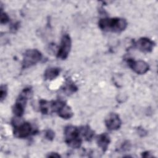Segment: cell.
I'll return each mask as SVG.
<instances>
[{
    "label": "cell",
    "instance_id": "cell-1",
    "mask_svg": "<svg viewBox=\"0 0 158 158\" xmlns=\"http://www.w3.org/2000/svg\"><path fill=\"white\" fill-rule=\"evenodd\" d=\"M127 25L126 19L120 17H105L101 19L98 22L99 28L107 32L120 33L126 29Z\"/></svg>",
    "mask_w": 158,
    "mask_h": 158
},
{
    "label": "cell",
    "instance_id": "cell-2",
    "mask_svg": "<svg viewBox=\"0 0 158 158\" xmlns=\"http://www.w3.org/2000/svg\"><path fill=\"white\" fill-rule=\"evenodd\" d=\"M64 139L66 144L70 148L77 149L82 144V138L80 128L73 125H67L64 130Z\"/></svg>",
    "mask_w": 158,
    "mask_h": 158
},
{
    "label": "cell",
    "instance_id": "cell-3",
    "mask_svg": "<svg viewBox=\"0 0 158 158\" xmlns=\"http://www.w3.org/2000/svg\"><path fill=\"white\" fill-rule=\"evenodd\" d=\"M33 91L31 88L26 87L20 93L15 102L12 106V112L17 117L23 115L27 101L32 96Z\"/></svg>",
    "mask_w": 158,
    "mask_h": 158
},
{
    "label": "cell",
    "instance_id": "cell-4",
    "mask_svg": "<svg viewBox=\"0 0 158 158\" xmlns=\"http://www.w3.org/2000/svg\"><path fill=\"white\" fill-rule=\"evenodd\" d=\"M42 57L41 52L36 49L27 50L23 56L22 68L26 69L36 65L42 59Z\"/></svg>",
    "mask_w": 158,
    "mask_h": 158
},
{
    "label": "cell",
    "instance_id": "cell-5",
    "mask_svg": "<svg viewBox=\"0 0 158 158\" xmlns=\"http://www.w3.org/2000/svg\"><path fill=\"white\" fill-rule=\"evenodd\" d=\"M13 134L15 137L18 138H25L30 136L31 134H35V131L30 123L27 122H22L17 123L15 121L12 122Z\"/></svg>",
    "mask_w": 158,
    "mask_h": 158
},
{
    "label": "cell",
    "instance_id": "cell-6",
    "mask_svg": "<svg viewBox=\"0 0 158 158\" xmlns=\"http://www.w3.org/2000/svg\"><path fill=\"white\" fill-rule=\"evenodd\" d=\"M71 47L72 40L70 35L68 34H64L61 38L60 44L57 52V57L62 60L66 59L70 52Z\"/></svg>",
    "mask_w": 158,
    "mask_h": 158
},
{
    "label": "cell",
    "instance_id": "cell-7",
    "mask_svg": "<svg viewBox=\"0 0 158 158\" xmlns=\"http://www.w3.org/2000/svg\"><path fill=\"white\" fill-rule=\"evenodd\" d=\"M127 63L132 70L139 75L146 73L149 69L148 64L142 60H135L133 59L128 58L127 59Z\"/></svg>",
    "mask_w": 158,
    "mask_h": 158
},
{
    "label": "cell",
    "instance_id": "cell-8",
    "mask_svg": "<svg viewBox=\"0 0 158 158\" xmlns=\"http://www.w3.org/2000/svg\"><path fill=\"white\" fill-rule=\"evenodd\" d=\"M104 122L107 129L111 131L118 130L122 125V121L119 115L114 112L108 114L105 118Z\"/></svg>",
    "mask_w": 158,
    "mask_h": 158
},
{
    "label": "cell",
    "instance_id": "cell-9",
    "mask_svg": "<svg viewBox=\"0 0 158 158\" xmlns=\"http://www.w3.org/2000/svg\"><path fill=\"white\" fill-rule=\"evenodd\" d=\"M155 46V43L147 37L140 38L136 43L135 46L143 52H151Z\"/></svg>",
    "mask_w": 158,
    "mask_h": 158
},
{
    "label": "cell",
    "instance_id": "cell-10",
    "mask_svg": "<svg viewBox=\"0 0 158 158\" xmlns=\"http://www.w3.org/2000/svg\"><path fill=\"white\" fill-rule=\"evenodd\" d=\"M110 143V138L108 134L103 133L99 135L96 138V143L99 148L101 149L102 152H106Z\"/></svg>",
    "mask_w": 158,
    "mask_h": 158
},
{
    "label": "cell",
    "instance_id": "cell-11",
    "mask_svg": "<svg viewBox=\"0 0 158 158\" xmlns=\"http://www.w3.org/2000/svg\"><path fill=\"white\" fill-rule=\"evenodd\" d=\"M57 115L63 119H70L73 115V112L70 106L65 102L57 110Z\"/></svg>",
    "mask_w": 158,
    "mask_h": 158
},
{
    "label": "cell",
    "instance_id": "cell-12",
    "mask_svg": "<svg viewBox=\"0 0 158 158\" xmlns=\"http://www.w3.org/2000/svg\"><path fill=\"white\" fill-rule=\"evenodd\" d=\"M60 73V69L56 67L48 68L44 72V78L45 80H52L55 79Z\"/></svg>",
    "mask_w": 158,
    "mask_h": 158
},
{
    "label": "cell",
    "instance_id": "cell-13",
    "mask_svg": "<svg viewBox=\"0 0 158 158\" xmlns=\"http://www.w3.org/2000/svg\"><path fill=\"white\" fill-rule=\"evenodd\" d=\"M80 133L82 137L87 141H91L94 136V131L89 127L88 125L82 126L79 128Z\"/></svg>",
    "mask_w": 158,
    "mask_h": 158
},
{
    "label": "cell",
    "instance_id": "cell-14",
    "mask_svg": "<svg viewBox=\"0 0 158 158\" xmlns=\"http://www.w3.org/2000/svg\"><path fill=\"white\" fill-rule=\"evenodd\" d=\"M77 86L71 80H67L62 88V90L64 91V92L67 94L68 95L75 93L77 91Z\"/></svg>",
    "mask_w": 158,
    "mask_h": 158
},
{
    "label": "cell",
    "instance_id": "cell-15",
    "mask_svg": "<svg viewBox=\"0 0 158 158\" xmlns=\"http://www.w3.org/2000/svg\"><path fill=\"white\" fill-rule=\"evenodd\" d=\"M7 95V86L6 85H1L0 88V99L2 102Z\"/></svg>",
    "mask_w": 158,
    "mask_h": 158
},
{
    "label": "cell",
    "instance_id": "cell-16",
    "mask_svg": "<svg viewBox=\"0 0 158 158\" xmlns=\"http://www.w3.org/2000/svg\"><path fill=\"white\" fill-rule=\"evenodd\" d=\"M45 138L49 141H52L55 137V133L53 130L51 129H48L46 130L44 134Z\"/></svg>",
    "mask_w": 158,
    "mask_h": 158
},
{
    "label": "cell",
    "instance_id": "cell-17",
    "mask_svg": "<svg viewBox=\"0 0 158 158\" xmlns=\"http://www.w3.org/2000/svg\"><path fill=\"white\" fill-rule=\"evenodd\" d=\"M9 15L6 13L4 12L2 10H1V24H6L9 22Z\"/></svg>",
    "mask_w": 158,
    "mask_h": 158
},
{
    "label": "cell",
    "instance_id": "cell-18",
    "mask_svg": "<svg viewBox=\"0 0 158 158\" xmlns=\"http://www.w3.org/2000/svg\"><path fill=\"white\" fill-rule=\"evenodd\" d=\"M131 147V145H130V143L129 141H127V142H124L122 146H120V149L123 151H127Z\"/></svg>",
    "mask_w": 158,
    "mask_h": 158
},
{
    "label": "cell",
    "instance_id": "cell-19",
    "mask_svg": "<svg viewBox=\"0 0 158 158\" xmlns=\"http://www.w3.org/2000/svg\"><path fill=\"white\" fill-rule=\"evenodd\" d=\"M19 27V22H16L15 23H13L10 26V31L14 33L18 30Z\"/></svg>",
    "mask_w": 158,
    "mask_h": 158
},
{
    "label": "cell",
    "instance_id": "cell-20",
    "mask_svg": "<svg viewBox=\"0 0 158 158\" xmlns=\"http://www.w3.org/2000/svg\"><path fill=\"white\" fill-rule=\"evenodd\" d=\"M48 157H60V155L59 154H58L57 152H50L47 155Z\"/></svg>",
    "mask_w": 158,
    "mask_h": 158
},
{
    "label": "cell",
    "instance_id": "cell-21",
    "mask_svg": "<svg viewBox=\"0 0 158 158\" xmlns=\"http://www.w3.org/2000/svg\"><path fill=\"white\" fill-rule=\"evenodd\" d=\"M151 153L149 152V151H144L143 152H142V157H152V156H151L150 154Z\"/></svg>",
    "mask_w": 158,
    "mask_h": 158
},
{
    "label": "cell",
    "instance_id": "cell-22",
    "mask_svg": "<svg viewBox=\"0 0 158 158\" xmlns=\"http://www.w3.org/2000/svg\"><path fill=\"white\" fill-rule=\"evenodd\" d=\"M138 133L139 134H142V136H144V135L146 134V131L143 128H138Z\"/></svg>",
    "mask_w": 158,
    "mask_h": 158
}]
</instances>
